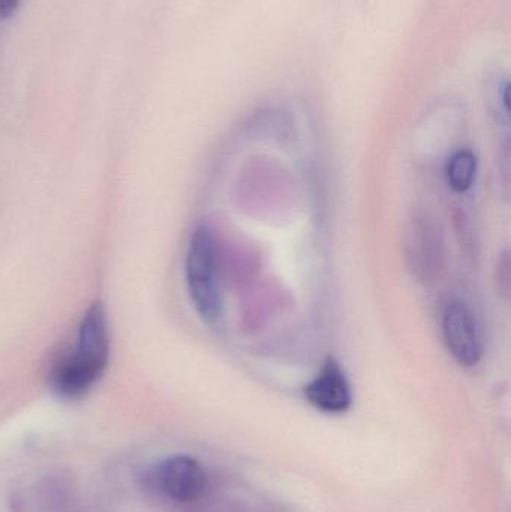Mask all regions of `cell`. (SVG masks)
Wrapping results in <instances>:
<instances>
[{"label": "cell", "mask_w": 511, "mask_h": 512, "mask_svg": "<svg viewBox=\"0 0 511 512\" xmlns=\"http://www.w3.org/2000/svg\"><path fill=\"white\" fill-rule=\"evenodd\" d=\"M218 242L206 225L191 236L186 254V285L192 306L204 324L216 325L222 318V297L218 277Z\"/></svg>", "instance_id": "7a4b0ae2"}, {"label": "cell", "mask_w": 511, "mask_h": 512, "mask_svg": "<svg viewBox=\"0 0 511 512\" xmlns=\"http://www.w3.org/2000/svg\"><path fill=\"white\" fill-rule=\"evenodd\" d=\"M21 0H0V20L5 21L14 17L20 8Z\"/></svg>", "instance_id": "9c48e42d"}, {"label": "cell", "mask_w": 511, "mask_h": 512, "mask_svg": "<svg viewBox=\"0 0 511 512\" xmlns=\"http://www.w3.org/2000/svg\"><path fill=\"white\" fill-rule=\"evenodd\" d=\"M443 337L450 355L462 367H474L483 355L476 319L467 306L450 303L444 310Z\"/></svg>", "instance_id": "277c9868"}, {"label": "cell", "mask_w": 511, "mask_h": 512, "mask_svg": "<svg viewBox=\"0 0 511 512\" xmlns=\"http://www.w3.org/2000/svg\"><path fill=\"white\" fill-rule=\"evenodd\" d=\"M404 254L417 282L432 285L440 280L446 262L444 236L434 216L417 212L405 228Z\"/></svg>", "instance_id": "3957f363"}, {"label": "cell", "mask_w": 511, "mask_h": 512, "mask_svg": "<svg viewBox=\"0 0 511 512\" xmlns=\"http://www.w3.org/2000/svg\"><path fill=\"white\" fill-rule=\"evenodd\" d=\"M495 283L497 291L504 300H509L511 289V261L509 249L503 252L498 258L497 267H495Z\"/></svg>", "instance_id": "ba28073f"}, {"label": "cell", "mask_w": 511, "mask_h": 512, "mask_svg": "<svg viewBox=\"0 0 511 512\" xmlns=\"http://www.w3.org/2000/svg\"><path fill=\"white\" fill-rule=\"evenodd\" d=\"M158 483L162 492L173 501L192 502L206 490L207 475L197 460L176 456L159 466Z\"/></svg>", "instance_id": "8992f818"}, {"label": "cell", "mask_w": 511, "mask_h": 512, "mask_svg": "<svg viewBox=\"0 0 511 512\" xmlns=\"http://www.w3.org/2000/svg\"><path fill=\"white\" fill-rule=\"evenodd\" d=\"M110 361L107 315L99 301L93 303L78 327L77 342L51 372V385L59 396L78 399L104 375Z\"/></svg>", "instance_id": "6da1fadb"}, {"label": "cell", "mask_w": 511, "mask_h": 512, "mask_svg": "<svg viewBox=\"0 0 511 512\" xmlns=\"http://www.w3.org/2000/svg\"><path fill=\"white\" fill-rule=\"evenodd\" d=\"M303 391L312 406L327 414H342L353 405L350 382L335 357H327L320 373Z\"/></svg>", "instance_id": "5b68a950"}, {"label": "cell", "mask_w": 511, "mask_h": 512, "mask_svg": "<svg viewBox=\"0 0 511 512\" xmlns=\"http://www.w3.org/2000/svg\"><path fill=\"white\" fill-rule=\"evenodd\" d=\"M477 176V158L471 150H459L450 158L447 165V179L450 188L464 194L473 186Z\"/></svg>", "instance_id": "52a82bcc"}]
</instances>
